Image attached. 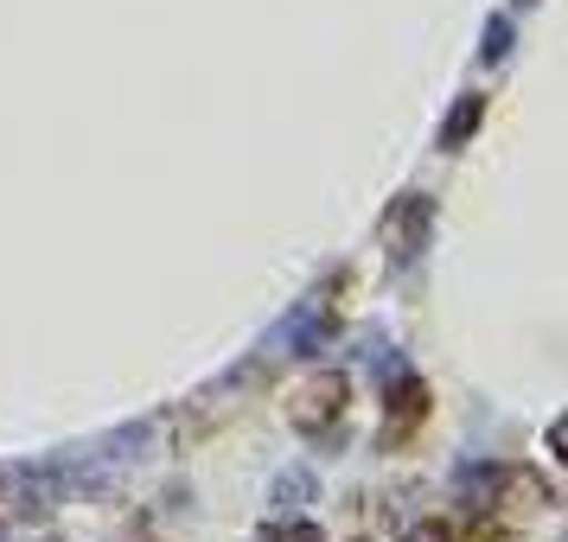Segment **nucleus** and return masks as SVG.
<instances>
[{
	"label": "nucleus",
	"instance_id": "obj_1",
	"mask_svg": "<svg viewBox=\"0 0 568 542\" xmlns=\"http://www.w3.org/2000/svg\"><path fill=\"white\" fill-rule=\"evenodd\" d=\"M345 396H352V384H345L338 370H313V377H301L294 396H287V421H294L301 434H326V428H338V415H345Z\"/></svg>",
	"mask_w": 568,
	"mask_h": 542
},
{
	"label": "nucleus",
	"instance_id": "obj_2",
	"mask_svg": "<svg viewBox=\"0 0 568 542\" xmlns=\"http://www.w3.org/2000/svg\"><path fill=\"white\" fill-rule=\"evenodd\" d=\"M422 421H428V384H422V377H396L389 396H384V440L403 447Z\"/></svg>",
	"mask_w": 568,
	"mask_h": 542
},
{
	"label": "nucleus",
	"instance_id": "obj_3",
	"mask_svg": "<svg viewBox=\"0 0 568 542\" xmlns=\"http://www.w3.org/2000/svg\"><path fill=\"white\" fill-rule=\"evenodd\" d=\"M428 217H435V205L428 198H403V205L384 217V249L389 262H409L422 243H428Z\"/></svg>",
	"mask_w": 568,
	"mask_h": 542
},
{
	"label": "nucleus",
	"instance_id": "obj_4",
	"mask_svg": "<svg viewBox=\"0 0 568 542\" xmlns=\"http://www.w3.org/2000/svg\"><path fill=\"white\" fill-rule=\"evenodd\" d=\"M479 122H486V96L473 90V96H460V103L447 109V122H440V147H447V154H460L466 141L479 134Z\"/></svg>",
	"mask_w": 568,
	"mask_h": 542
},
{
	"label": "nucleus",
	"instance_id": "obj_5",
	"mask_svg": "<svg viewBox=\"0 0 568 542\" xmlns=\"http://www.w3.org/2000/svg\"><path fill=\"white\" fill-rule=\"evenodd\" d=\"M549 485H542L537 472H498V491H491V504H511V511H537Z\"/></svg>",
	"mask_w": 568,
	"mask_h": 542
},
{
	"label": "nucleus",
	"instance_id": "obj_6",
	"mask_svg": "<svg viewBox=\"0 0 568 542\" xmlns=\"http://www.w3.org/2000/svg\"><path fill=\"white\" fill-rule=\"evenodd\" d=\"M262 542H320V530H313L307 517H282V523L262 530Z\"/></svg>",
	"mask_w": 568,
	"mask_h": 542
},
{
	"label": "nucleus",
	"instance_id": "obj_7",
	"mask_svg": "<svg viewBox=\"0 0 568 542\" xmlns=\"http://www.w3.org/2000/svg\"><path fill=\"white\" fill-rule=\"evenodd\" d=\"M505 52H511V20H491V27H486V58L498 64Z\"/></svg>",
	"mask_w": 568,
	"mask_h": 542
},
{
	"label": "nucleus",
	"instance_id": "obj_8",
	"mask_svg": "<svg viewBox=\"0 0 568 542\" xmlns=\"http://www.w3.org/2000/svg\"><path fill=\"white\" fill-rule=\"evenodd\" d=\"M307 491H313L307 472H287V479H275V498H282V504H287V498H307Z\"/></svg>",
	"mask_w": 568,
	"mask_h": 542
},
{
	"label": "nucleus",
	"instance_id": "obj_9",
	"mask_svg": "<svg viewBox=\"0 0 568 542\" xmlns=\"http://www.w3.org/2000/svg\"><path fill=\"white\" fill-rule=\"evenodd\" d=\"M460 542H511V530H498V523H473Z\"/></svg>",
	"mask_w": 568,
	"mask_h": 542
},
{
	"label": "nucleus",
	"instance_id": "obj_10",
	"mask_svg": "<svg viewBox=\"0 0 568 542\" xmlns=\"http://www.w3.org/2000/svg\"><path fill=\"white\" fill-rule=\"evenodd\" d=\"M409 542H460L447 523H422V530H409Z\"/></svg>",
	"mask_w": 568,
	"mask_h": 542
},
{
	"label": "nucleus",
	"instance_id": "obj_11",
	"mask_svg": "<svg viewBox=\"0 0 568 542\" xmlns=\"http://www.w3.org/2000/svg\"><path fill=\"white\" fill-rule=\"evenodd\" d=\"M549 453L568 460V415H562V421H549Z\"/></svg>",
	"mask_w": 568,
	"mask_h": 542
},
{
	"label": "nucleus",
	"instance_id": "obj_12",
	"mask_svg": "<svg viewBox=\"0 0 568 542\" xmlns=\"http://www.w3.org/2000/svg\"><path fill=\"white\" fill-rule=\"evenodd\" d=\"M352 542H364V536H352Z\"/></svg>",
	"mask_w": 568,
	"mask_h": 542
}]
</instances>
